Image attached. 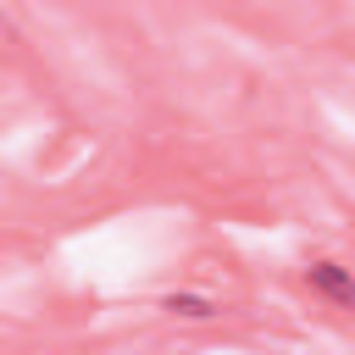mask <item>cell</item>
I'll return each mask as SVG.
<instances>
[{"mask_svg": "<svg viewBox=\"0 0 355 355\" xmlns=\"http://www.w3.org/2000/svg\"><path fill=\"white\" fill-rule=\"evenodd\" d=\"M305 277H311V288H322L327 300H338V305H349V311H355V277H349L338 261H316Z\"/></svg>", "mask_w": 355, "mask_h": 355, "instance_id": "1", "label": "cell"}]
</instances>
